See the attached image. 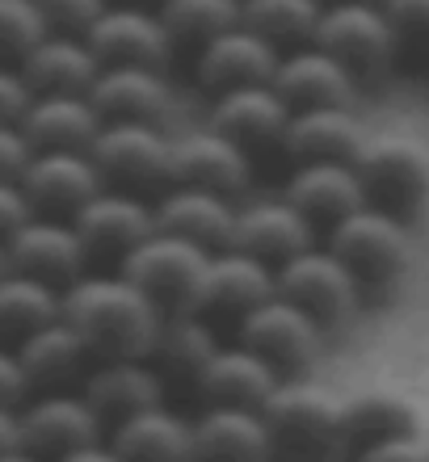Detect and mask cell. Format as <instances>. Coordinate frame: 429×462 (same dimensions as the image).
<instances>
[{
	"label": "cell",
	"instance_id": "40",
	"mask_svg": "<svg viewBox=\"0 0 429 462\" xmlns=\"http://www.w3.org/2000/svg\"><path fill=\"white\" fill-rule=\"evenodd\" d=\"M350 462H429V441L421 433H405V438H387L379 446H367Z\"/></svg>",
	"mask_w": 429,
	"mask_h": 462
},
{
	"label": "cell",
	"instance_id": "10",
	"mask_svg": "<svg viewBox=\"0 0 429 462\" xmlns=\"http://www.w3.org/2000/svg\"><path fill=\"white\" fill-rule=\"evenodd\" d=\"M72 227L80 236L89 265H118L135 244H144L156 231V219H152V207L139 194L101 185L72 215Z\"/></svg>",
	"mask_w": 429,
	"mask_h": 462
},
{
	"label": "cell",
	"instance_id": "26",
	"mask_svg": "<svg viewBox=\"0 0 429 462\" xmlns=\"http://www.w3.org/2000/svg\"><path fill=\"white\" fill-rule=\"evenodd\" d=\"M17 126L30 152H89L101 118L89 93H34Z\"/></svg>",
	"mask_w": 429,
	"mask_h": 462
},
{
	"label": "cell",
	"instance_id": "3",
	"mask_svg": "<svg viewBox=\"0 0 429 462\" xmlns=\"http://www.w3.org/2000/svg\"><path fill=\"white\" fill-rule=\"evenodd\" d=\"M354 177L362 185V202L392 219L408 223L429 207V152L408 134H375L362 139Z\"/></svg>",
	"mask_w": 429,
	"mask_h": 462
},
{
	"label": "cell",
	"instance_id": "49",
	"mask_svg": "<svg viewBox=\"0 0 429 462\" xmlns=\"http://www.w3.org/2000/svg\"><path fill=\"white\" fill-rule=\"evenodd\" d=\"M324 5H332V0H324ZM358 5H379V0H358Z\"/></svg>",
	"mask_w": 429,
	"mask_h": 462
},
{
	"label": "cell",
	"instance_id": "24",
	"mask_svg": "<svg viewBox=\"0 0 429 462\" xmlns=\"http://www.w3.org/2000/svg\"><path fill=\"white\" fill-rule=\"evenodd\" d=\"M215 345H219L215 341V328H210L202 316H194V311H169V316H160L156 337L147 345L144 362L152 365V374L164 383V395L177 387H185L194 395L198 370L207 365Z\"/></svg>",
	"mask_w": 429,
	"mask_h": 462
},
{
	"label": "cell",
	"instance_id": "13",
	"mask_svg": "<svg viewBox=\"0 0 429 462\" xmlns=\"http://www.w3.org/2000/svg\"><path fill=\"white\" fill-rule=\"evenodd\" d=\"M80 38L98 55L101 68L135 63V68H160L164 72L173 60V42L164 34V25H160L156 9H139V5H126V0H110Z\"/></svg>",
	"mask_w": 429,
	"mask_h": 462
},
{
	"label": "cell",
	"instance_id": "34",
	"mask_svg": "<svg viewBox=\"0 0 429 462\" xmlns=\"http://www.w3.org/2000/svg\"><path fill=\"white\" fill-rule=\"evenodd\" d=\"M60 294L55 286L25 273H0V345H17L42 324L60 319Z\"/></svg>",
	"mask_w": 429,
	"mask_h": 462
},
{
	"label": "cell",
	"instance_id": "20",
	"mask_svg": "<svg viewBox=\"0 0 429 462\" xmlns=\"http://www.w3.org/2000/svg\"><path fill=\"white\" fill-rule=\"evenodd\" d=\"M156 231L190 240L207 253H219L232 244V227H236V207L228 194L215 189H198V185H164L152 207Z\"/></svg>",
	"mask_w": 429,
	"mask_h": 462
},
{
	"label": "cell",
	"instance_id": "4",
	"mask_svg": "<svg viewBox=\"0 0 429 462\" xmlns=\"http://www.w3.org/2000/svg\"><path fill=\"white\" fill-rule=\"evenodd\" d=\"M324 248L354 273L362 294H379L396 286L408 265V223L375 207H358L332 223Z\"/></svg>",
	"mask_w": 429,
	"mask_h": 462
},
{
	"label": "cell",
	"instance_id": "12",
	"mask_svg": "<svg viewBox=\"0 0 429 462\" xmlns=\"http://www.w3.org/2000/svg\"><path fill=\"white\" fill-rule=\"evenodd\" d=\"M106 429L93 416L80 391H38L30 403L17 408V441L38 462H55L68 450L98 441Z\"/></svg>",
	"mask_w": 429,
	"mask_h": 462
},
{
	"label": "cell",
	"instance_id": "50",
	"mask_svg": "<svg viewBox=\"0 0 429 462\" xmlns=\"http://www.w3.org/2000/svg\"><path fill=\"white\" fill-rule=\"evenodd\" d=\"M126 5H135V0H126Z\"/></svg>",
	"mask_w": 429,
	"mask_h": 462
},
{
	"label": "cell",
	"instance_id": "31",
	"mask_svg": "<svg viewBox=\"0 0 429 462\" xmlns=\"http://www.w3.org/2000/svg\"><path fill=\"white\" fill-rule=\"evenodd\" d=\"M337 420H341L345 462L354 458V454H362L367 446L417 433L413 403L405 395H396V391H358L350 400H337Z\"/></svg>",
	"mask_w": 429,
	"mask_h": 462
},
{
	"label": "cell",
	"instance_id": "44",
	"mask_svg": "<svg viewBox=\"0 0 429 462\" xmlns=\"http://www.w3.org/2000/svg\"><path fill=\"white\" fill-rule=\"evenodd\" d=\"M30 215H34V210H30V202H25L22 185H17V181H0V240H9L13 231L22 227Z\"/></svg>",
	"mask_w": 429,
	"mask_h": 462
},
{
	"label": "cell",
	"instance_id": "25",
	"mask_svg": "<svg viewBox=\"0 0 429 462\" xmlns=\"http://www.w3.org/2000/svg\"><path fill=\"white\" fill-rule=\"evenodd\" d=\"M307 244H316V227L286 198H270V202H253V207L236 210V227L228 248H240V253L278 269L294 253H303Z\"/></svg>",
	"mask_w": 429,
	"mask_h": 462
},
{
	"label": "cell",
	"instance_id": "14",
	"mask_svg": "<svg viewBox=\"0 0 429 462\" xmlns=\"http://www.w3.org/2000/svg\"><path fill=\"white\" fill-rule=\"evenodd\" d=\"M5 256H9L13 273L47 282L55 291L72 286L89 269L72 219H55V215H30V219L5 240Z\"/></svg>",
	"mask_w": 429,
	"mask_h": 462
},
{
	"label": "cell",
	"instance_id": "39",
	"mask_svg": "<svg viewBox=\"0 0 429 462\" xmlns=\"http://www.w3.org/2000/svg\"><path fill=\"white\" fill-rule=\"evenodd\" d=\"M106 5H110V0H38L42 22H47V30H55V34H85Z\"/></svg>",
	"mask_w": 429,
	"mask_h": 462
},
{
	"label": "cell",
	"instance_id": "9",
	"mask_svg": "<svg viewBox=\"0 0 429 462\" xmlns=\"http://www.w3.org/2000/svg\"><path fill=\"white\" fill-rule=\"evenodd\" d=\"M232 328H236V345H245L257 357H266L278 374L307 370V365L316 362L320 341H324V328H320L316 319L307 316V311H299L294 303H286L278 291L266 303L253 307V311H245Z\"/></svg>",
	"mask_w": 429,
	"mask_h": 462
},
{
	"label": "cell",
	"instance_id": "7",
	"mask_svg": "<svg viewBox=\"0 0 429 462\" xmlns=\"http://www.w3.org/2000/svg\"><path fill=\"white\" fill-rule=\"evenodd\" d=\"M207 256L210 253L198 248V244L164 236V231H152L144 244H135L118 261V273L156 307L160 316H169V311H190Z\"/></svg>",
	"mask_w": 429,
	"mask_h": 462
},
{
	"label": "cell",
	"instance_id": "42",
	"mask_svg": "<svg viewBox=\"0 0 429 462\" xmlns=\"http://www.w3.org/2000/svg\"><path fill=\"white\" fill-rule=\"evenodd\" d=\"M30 85H25V76L17 68H5L0 63V122H22L25 106H30Z\"/></svg>",
	"mask_w": 429,
	"mask_h": 462
},
{
	"label": "cell",
	"instance_id": "45",
	"mask_svg": "<svg viewBox=\"0 0 429 462\" xmlns=\"http://www.w3.org/2000/svg\"><path fill=\"white\" fill-rule=\"evenodd\" d=\"M55 462H118V454L110 450V441H85V446H76V450H68L63 458Z\"/></svg>",
	"mask_w": 429,
	"mask_h": 462
},
{
	"label": "cell",
	"instance_id": "48",
	"mask_svg": "<svg viewBox=\"0 0 429 462\" xmlns=\"http://www.w3.org/2000/svg\"><path fill=\"white\" fill-rule=\"evenodd\" d=\"M0 273H9V256H5V240H0Z\"/></svg>",
	"mask_w": 429,
	"mask_h": 462
},
{
	"label": "cell",
	"instance_id": "38",
	"mask_svg": "<svg viewBox=\"0 0 429 462\" xmlns=\"http://www.w3.org/2000/svg\"><path fill=\"white\" fill-rule=\"evenodd\" d=\"M379 9L396 34V51L429 60V0H379Z\"/></svg>",
	"mask_w": 429,
	"mask_h": 462
},
{
	"label": "cell",
	"instance_id": "15",
	"mask_svg": "<svg viewBox=\"0 0 429 462\" xmlns=\"http://www.w3.org/2000/svg\"><path fill=\"white\" fill-rule=\"evenodd\" d=\"M17 185L34 215L72 219L101 189V172L89 152H30Z\"/></svg>",
	"mask_w": 429,
	"mask_h": 462
},
{
	"label": "cell",
	"instance_id": "29",
	"mask_svg": "<svg viewBox=\"0 0 429 462\" xmlns=\"http://www.w3.org/2000/svg\"><path fill=\"white\" fill-rule=\"evenodd\" d=\"M17 72L25 76L30 93H89V85L101 72V63L80 34H55V30H47L34 47L25 51Z\"/></svg>",
	"mask_w": 429,
	"mask_h": 462
},
{
	"label": "cell",
	"instance_id": "5",
	"mask_svg": "<svg viewBox=\"0 0 429 462\" xmlns=\"http://www.w3.org/2000/svg\"><path fill=\"white\" fill-rule=\"evenodd\" d=\"M312 42L329 51L345 72L362 80H383L400 60L396 34L379 5H358V0H332L320 9V22L312 30Z\"/></svg>",
	"mask_w": 429,
	"mask_h": 462
},
{
	"label": "cell",
	"instance_id": "16",
	"mask_svg": "<svg viewBox=\"0 0 429 462\" xmlns=\"http://www.w3.org/2000/svg\"><path fill=\"white\" fill-rule=\"evenodd\" d=\"M283 387V374L266 357L245 345H215L207 365L198 370L194 395L202 408H236V412H261L266 400Z\"/></svg>",
	"mask_w": 429,
	"mask_h": 462
},
{
	"label": "cell",
	"instance_id": "35",
	"mask_svg": "<svg viewBox=\"0 0 429 462\" xmlns=\"http://www.w3.org/2000/svg\"><path fill=\"white\" fill-rule=\"evenodd\" d=\"M324 0H240V25L274 42L278 51L312 42Z\"/></svg>",
	"mask_w": 429,
	"mask_h": 462
},
{
	"label": "cell",
	"instance_id": "22",
	"mask_svg": "<svg viewBox=\"0 0 429 462\" xmlns=\"http://www.w3.org/2000/svg\"><path fill=\"white\" fill-rule=\"evenodd\" d=\"M80 395L93 408V416L101 420V429L123 425L126 416L144 412L164 403V383L152 374V365L144 357H114V362H93L89 365Z\"/></svg>",
	"mask_w": 429,
	"mask_h": 462
},
{
	"label": "cell",
	"instance_id": "43",
	"mask_svg": "<svg viewBox=\"0 0 429 462\" xmlns=\"http://www.w3.org/2000/svg\"><path fill=\"white\" fill-rule=\"evenodd\" d=\"M30 387H25V374H22V362L9 345H0V408H22Z\"/></svg>",
	"mask_w": 429,
	"mask_h": 462
},
{
	"label": "cell",
	"instance_id": "8",
	"mask_svg": "<svg viewBox=\"0 0 429 462\" xmlns=\"http://www.w3.org/2000/svg\"><path fill=\"white\" fill-rule=\"evenodd\" d=\"M274 291L299 311H307L324 332L354 319L362 303V286L354 282V273L329 248H316V244H307L303 253H294L274 269Z\"/></svg>",
	"mask_w": 429,
	"mask_h": 462
},
{
	"label": "cell",
	"instance_id": "33",
	"mask_svg": "<svg viewBox=\"0 0 429 462\" xmlns=\"http://www.w3.org/2000/svg\"><path fill=\"white\" fill-rule=\"evenodd\" d=\"M110 450L118 462H190V420L164 403L144 408L110 429Z\"/></svg>",
	"mask_w": 429,
	"mask_h": 462
},
{
	"label": "cell",
	"instance_id": "27",
	"mask_svg": "<svg viewBox=\"0 0 429 462\" xmlns=\"http://www.w3.org/2000/svg\"><path fill=\"white\" fill-rule=\"evenodd\" d=\"M89 101L101 122H160L173 101V88L160 68L114 63L101 68L98 80L89 85Z\"/></svg>",
	"mask_w": 429,
	"mask_h": 462
},
{
	"label": "cell",
	"instance_id": "46",
	"mask_svg": "<svg viewBox=\"0 0 429 462\" xmlns=\"http://www.w3.org/2000/svg\"><path fill=\"white\" fill-rule=\"evenodd\" d=\"M17 408H0V454L5 450H17Z\"/></svg>",
	"mask_w": 429,
	"mask_h": 462
},
{
	"label": "cell",
	"instance_id": "28",
	"mask_svg": "<svg viewBox=\"0 0 429 462\" xmlns=\"http://www.w3.org/2000/svg\"><path fill=\"white\" fill-rule=\"evenodd\" d=\"M283 198L312 227H324V231L337 219H345L350 210L367 207V202H362V185H358V177H354V164H345V160L294 164Z\"/></svg>",
	"mask_w": 429,
	"mask_h": 462
},
{
	"label": "cell",
	"instance_id": "11",
	"mask_svg": "<svg viewBox=\"0 0 429 462\" xmlns=\"http://www.w3.org/2000/svg\"><path fill=\"white\" fill-rule=\"evenodd\" d=\"M270 294H274V269L266 261L240 253V248H219L202 265L190 311L215 328V324H236L245 311L266 303Z\"/></svg>",
	"mask_w": 429,
	"mask_h": 462
},
{
	"label": "cell",
	"instance_id": "6",
	"mask_svg": "<svg viewBox=\"0 0 429 462\" xmlns=\"http://www.w3.org/2000/svg\"><path fill=\"white\" fill-rule=\"evenodd\" d=\"M89 156L101 172V185L144 198L173 181V139L160 122H101Z\"/></svg>",
	"mask_w": 429,
	"mask_h": 462
},
{
	"label": "cell",
	"instance_id": "36",
	"mask_svg": "<svg viewBox=\"0 0 429 462\" xmlns=\"http://www.w3.org/2000/svg\"><path fill=\"white\" fill-rule=\"evenodd\" d=\"M156 17L173 47L198 51L207 38L240 25V0H160Z\"/></svg>",
	"mask_w": 429,
	"mask_h": 462
},
{
	"label": "cell",
	"instance_id": "2",
	"mask_svg": "<svg viewBox=\"0 0 429 462\" xmlns=\"http://www.w3.org/2000/svg\"><path fill=\"white\" fill-rule=\"evenodd\" d=\"M270 462H345L337 400L320 387H278L261 408Z\"/></svg>",
	"mask_w": 429,
	"mask_h": 462
},
{
	"label": "cell",
	"instance_id": "19",
	"mask_svg": "<svg viewBox=\"0 0 429 462\" xmlns=\"http://www.w3.org/2000/svg\"><path fill=\"white\" fill-rule=\"evenodd\" d=\"M278 55L283 51L274 47V42H266V38L245 30V25H232V30L207 38L194 51V80L207 88L210 97L223 93V88L270 85L274 68H278Z\"/></svg>",
	"mask_w": 429,
	"mask_h": 462
},
{
	"label": "cell",
	"instance_id": "32",
	"mask_svg": "<svg viewBox=\"0 0 429 462\" xmlns=\"http://www.w3.org/2000/svg\"><path fill=\"white\" fill-rule=\"evenodd\" d=\"M190 462H270L261 416L207 408L190 425Z\"/></svg>",
	"mask_w": 429,
	"mask_h": 462
},
{
	"label": "cell",
	"instance_id": "23",
	"mask_svg": "<svg viewBox=\"0 0 429 462\" xmlns=\"http://www.w3.org/2000/svg\"><path fill=\"white\" fill-rule=\"evenodd\" d=\"M13 353L22 362L25 387L34 391V395L38 391H76L85 383L89 365H93L85 341L76 337V328L63 316L42 324L38 332H30L25 341H17Z\"/></svg>",
	"mask_w": 429,
	"mask_h": 462
},
{
	"label": "cell",
	"instance_id": "17",
	"mask_svg": "<svg viewBox=\"0 0 429 462\" xmlns=\"http://www.w3.org/2000/svg\"><path fill=\"white\" fill-rule=\"evenodd\" d=\"M286 122H291V106L274 93V85H240L215 93L207 126L232 139L236 147H245L248 156H257V152H283Z\"/></svg>",
	"mask_w": 429,
	"mask_h": 462
},
{
	"label": "cell",
	"instance_id": "41",
	"mask_svg": "<svg viewBox=\"0 0 429 462\" xmlns=\"http://www.w3.org/2000/svg\"><path fill=\"white\" fill-rule=\"evenodd\" d=\"M30 160V143L17 122H0V181H17Z\"/></svg>",
	"mask_w": 429,
	"mask_h": 462
},
{
	"label": "cell",
	"instance_id": "30",
	"mask_svg": "<svg viewBox=\"0 0 429 462\" xmlns=\"http://www.w3.org/2000/svg\"><path fill=\"white\" fill-rule=\"evenodd\" d=\"M362 126L350 110L320 106V110H291L283 131V152L291 164H316V160H350L362 147Z\"/></svg>",
	"mask_w": 429,
	"mask_h": 462
},
{
	"label": "cell",
	"instance_id": "18",
	"mask_svg": "<svg viewBox=\"0 0 429 462\" xmlns=\"http://www.w3.org/2000/svg\"><path fill=\"white\" fill-rule=\"evenodd\" d=\"M274 93L291 106V110H320V106H337L350 110L358 101V80L332 60L329 51H320L316 42L291 47L278 55V68L270 76Z\"/></svg>",
	"mask_w": 429,
	"mask_h": 462
},
{
	"label": "cell",
	"instance_id": "1",
	"mask_svg": "<svg viewBox=\"0 0 429 462\" xmlns=\"http://www.w3.org/2000/svg\"><path fill=\"white\" fill-rule=\"evenodd\" d=\"M60 316L76 328L93 362L144 357L160 324V311L123 273H80L63 286Z\"/></svg>",
	"mask_w": 429,
	"mask_h": 462
},
{
	"label": "cell",
	"instance_id": "21",
	"mask_svg": "<svg viewBox=\"0 0 429 462\" xmlns=\"http://www.w3.org/2000/svg\"><path fill=\"white\" fill-rule=\"evenodd\" d=\"M253 181V156L219 131H190L173 139V181L169 185H198V189H215V194H245Z\"/></svg>",
	"mask_w": 429,
	"mask_h": 462
},
{
	"label": "cell",
	"instance_id": "47",
	"mask_svg": "<svg viewBox=\"0 0 429 462\" xmlns=\"http://www.w3.org/2000/svg\"><path fill=\"white\" fill-rule=\"evenodd\" d=\"M0 462H38V458H34V454H25L22 446H17V450H5V454H0Z\"/></svg>",
	"mask_w": 429,
	"mask_h": 462
},
{
	"label": "cell",
	"instance_id": "37",
	"mask_svg": "<svg viewBox=\"0 0 429 462\" xmlns=\"http://www.w3.org/2000/svg\"><path fill=\"white\" fill-rule=\"evenodd\" d=\"M42 34H47V22L38 0H0V63L5 68H17Z\"/></svg>",
	"mask_w": 429,
	"mask_h": 462
}]
</instances>
